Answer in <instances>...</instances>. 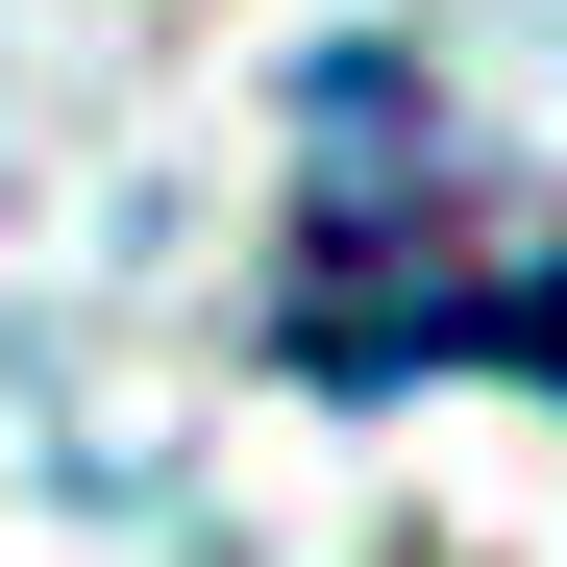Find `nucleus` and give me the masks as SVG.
Listing matches in <instances>:
<instances>
[{
    "label": "nucleus",
    "mask_w": 567,
    "mask_h": 567,
    "mask_svg": "<svg viewBox=\"0 0 567 567\" xmlns=\"http://www.w3.org/2000/svg\"><path fill=\"white\" fill-rule=\"evenodd\" d=\"M271 370H297V395H444V370L567 395V223L494 198V148L420 100V50H321V74H297Z\"/></svg>",
    "instance_id": "1"
}]
</instances>
